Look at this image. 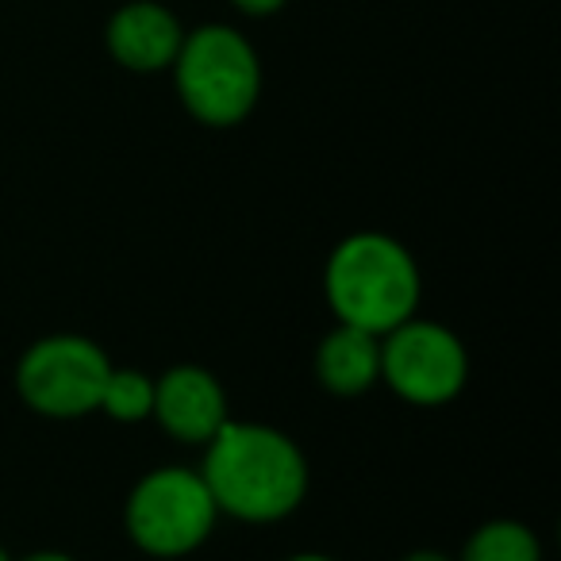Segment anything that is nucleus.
I'll return each mask as SVG.
<instances>
[{
  "label": "nucleus",
  "instance_id": "obj_1",
  "mask_svg": "<svg viewBox=\"0 0 561 561\" xmlns=\"http://www.w3.org/2000/svg\"><path fill=\"white\" fill-rule=\"evenodd\" d=\"M201 477L219 515L242 523H277L308 496L305 450L285 431L227 420L204 443Z\"/></svg>",
  "mask_w": 561,
  "mask_h": 561
},
{
  "label": "nucleus",
  "instance_id": "obj_2",
  "mask_svg": "<svg viewBox=\"0 0 561 561\" xmlns=\"http://www.w3.org/2000/svg\"><path fill=\"white\" fill-rule=\"evenodd\" d=\"M323 289L339 323L389 335L415 316L423 280L404 242L381 231H358L331 250Z\"/></svg>",
  "mask_w": 561,
  "mask_h": 561
},
{
  "label": "nucleus",
  "instance_id": "obj_3",
  "mask_svg": "<svg viewBox=\"0 0 561 561\" xmlns=\"http://www.w3.org/2000/svg\"><path fill=\"white\" fill-rule=\"evenodd\" d=\"M170 70L181 108L204 127L242 124L262 96V58L239 27L201 24L185 32Z\"/></svg>",
  "mask_w": 561,
  "mask_h": 561
},
{
  "label": "nucleus",
  "instance_id": "obj_4",
  "mask_svg": "<svg viewBox=\"0 0 561 561\" xmlns=\"http://www.w3.org/2000/svg\"><path fill=\"white\" fill-rule=\"evenodd\" d=\"M219 507L201 469L162 466L150 469L127 496V535L150 558H181L208 542Z\"/></svg>",
  "mask_w": 561,
  "mask_h": 561
},
{
  "label": "nucleus",
  "instance_id": "obj_5",
  "mask_svg": "<svg viewBox=\"0 0 561 561\" xmlns=\"http://www.w3.org/2000/svg\"><path fill=\"white\" fill-rule=\"evenodd\" d=\"M112 362L93 339L50 335L24 351L16 366V389L32 412L47 420H81L101 408Z\"/></svg>",
  "mask_w": 561,
  "mask_h": 561
},
{
  "label": "nucleus",
  "instance_id": "obj_6",
  "mask_svg": "<svg viewBox=\"0 0 561 561\" xmlns=\"http://www.w3.org/2000/svg\"><path fill=\"white\" fill-rule=\"evenodd\" d=\"M381 381L408 404H450L469 381V354L450 328L412 316L381 335Z\"/></svg>",
  "mask_w": 561,
  "mask_h": 561
},
{
  "label": "nucleus",
  "instance_id": "obj_7",
  "mask_svg": "<svg viewBox=\"0 0 561 561\" xmlns=\"http://www.w3.org/2000/svg\"><path fill=\"white\" fill-rule=\"evenodd\" d=\"M158 427L185 446H204L231 415H227V392L208 369L173 366L154 377V412Z\"/></svg>",
  "mask_w": 561,
  "mask_h": 561
},
{
  "label": "nucleus",
  "instance_id": "obj_8",
  "mask_svg": "<svg viewBox=\"0 0 561 561\" xmlns=\"http://www.w3.org/2000/svg\"><path fill=\"white\" fill-rule=\"evenodd\" d=\"M185 27L158 0H127L104 24V47L112 62L131 73H162L173 66Z\"/></svg>",
  "mask_w": 561,
  "mask_h": 561
},
{
  "label": "nucleus",
  "instance_id": "obj_9",
  "mask_svg": "<svg viewBox=\"0 0 561 561\" xmlns=\"http://www.w3.org/2000/svg\"><path fill=\"white\" fill-rule=\"evenodd\" d=\"M316 377L335 397H362L381 381V335L351 323L328 331L316 351Z\"/></svg>",
  "mask_w": 561,
  "mask_h": 561
},
{
  "label": "nucleus",
  "instance_id": "obj_10",
  "mask_svg": "<svg viewBox=\"0 0 561 561\" xmlns=\"http://www.w3.org/2000/svg\"><path fill=\"white\" fill-rule=\"evenodd\" d=\"M461 561H542V546L523 523L492 519L469 535Z\"/></svg>",
  "mask_w": 561,
  "mask_h": 561
},
{
  "label": "nucleus",
  "instance_id": "obj_11",
  "mask_svg": "<svg viewBox=\"0 0 561 561\" xmlns=\"http://www.w3.org/2000/svg\"><path fill=\"white\" fill-rule=\"evenodd\" d=\"M96 412L112 415L116 423H142L154 412V377L142 369H116L112 366L108 381L101 392V408Z\"/></svg>",
  "mask_w": 561,
  "mask_h": 561
},
{
  "label": "nucleus",
  "instance_id": "obj_12",
  "mask_svg": "<svg viewBox=\"0 0 561 561\" xmlns=\"http://www.w3.org/2000/svg\"><path fill=\"white\" fill-rule=\"evenodd\" d=\"M234 9L242 12V16H250V20H265V16H277L289 0H231Z\"/></svg>",
  "mask_w": 561,
  "mask_h": 561
},
{
  "label": "nucleus",
  "instance_id": "obj_13",
  "mask_svg": "<svg viewBox=\"0 0 561 561\" xmlns=\"http://www.w3.org/2000/svg\"><path fill=\"white\" fill-rule=\"evenodd\" d=\"M20 561H73V558L58 550H43V553H27V558H20Z\"/></svg>",
  "mask_w": 561,
  "mask_h": 561
},
{
  "label": "nucleus",
  "instance_id": "obj_14",
  "mask_svg": "<svg viewBox=\"0 0 561 561\" xmlns=\"http://www.w3.org/2000/svg\"><path fill=\"white\" fill-rule=\"evenodd\" d=\"M404 561H454V558H446V553H438V550H415V553H408Z\"/></svg>",
  "mask_w": 561,
  "mask_h": 561
},
{
  "label": "nucleus",
  "instance_id": "obj_15",
  "mask_svg": "<svg viewBox=\"0 0 561 561\" xmlns=\"http://www.w3.org/2000/svg\"><path fill=\"white\" fill-rule=\"evenodd\" d=\"M285 561H335L328 553H297V558H285Z\"/></svg>",
  "mask_w": 561,
  "mask_h": 561
},
{
  "label": "nucleus",
  "instance_id": "obj_16",
  "mask_svg": "<svg viewBox=\"0 0 561 561\" xmlns=\"http://www.w3.org/2000/svg\"><path fill=\"white\" fill-rule=\"evenodd\" d=\"M0 561H12V553H9V550H4V546H0Z\"/></svg>",
  "mask_w": 561,
  "mask_h": 561
}]
</instances>
